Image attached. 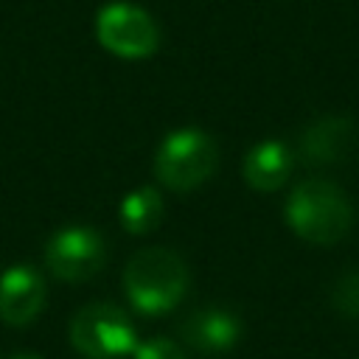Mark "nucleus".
<instances>
[{
	"label": "nucleus",
	"mask_w": 359,
	"mask_h": 359,
	"mask_svg": "<svg viewBox=\"0 0 359 359\" xmlns=\"http://www.w3.org/2000/svg\"><path fill=\"white\" fill-rule=\"evenodd\" d=\"M289 230L309 244H337L353 224V208L342 188L328 180L300 182L283 205Z\"/></svg>",
	"instance_id": "2"
},
{
	"label": "nucleus",
	"mask_w": 359,
	"mask_h": 359,
	"mask_svg": "<svg viewBox=\"0 0 359 359\" xmlns=\"http://www.w3.org/2000/svg\"><path fill=\"white\" fill-rule=\"evenodd\" d=\"M107 261V244L98 230L70 224L56 230L45 244V264L53 278L67 283L90 280Z\"/></svg>",
	"instance_id": "6"
},
{
	"label": "nucleus",
	"mask_w": 359,
	"mask_h": 359,
	"mask_svg": "<svg viewBox=\"0 0 359 359\" xmlns=\"http://www.w3.org/2000/svg\"><path fill=\"white\" fill-rule=\"evenodd\" d=\"M163 219V196L157 188L143 185L135 188L132 194L123 196L121 202V224L132 236H146L151 233Z\"/></svg>",
	"instance_id": "11"
},
{
	"label": "nucleus",
	"mask_w": 359,
	"mask_h": 359,
	"mask_svg": "<svg viewBox=\"0 0 359 359\" xmlns=\"http://www.w3.org/2000/svg\"><path fill=\"white\" fill-rule=\"evenodd\" d=\"M132 356L135 359H185L182 348L174 339H165V337H154V339L137 342Z\"/></svg>",
	"instance_id": "13"
},
{
	"label": "nucleus",
	"mask_w": 359,
	"mask_h": 359,
	"mask_svg": "<svg viewBox=\"0 0 359 359\" xmlns=\"http://www.w3.org/2000/svg\"><path fill=\"white\" fill-rule=\"evenodd\" d=\"M95 36L101 48L121 59H146L160 45V31L151 14L135 3H107L95 17Z\"/></svg>",
	"instance_id": "5"
},
{
	"label": "nucleus",
	"mask_w": 359,
	"mask_h": 359,
	"mask_svg": "<svg viewBox=\"0 0 359 359\" xmlns=\"http://www.w3.org/2000/svg\"><path fill=\"white\" fill-rule=\"evenodd\" d=\"M353 143V121L328 115L309 123L300 135V157L309 165H328L345 157Z\"/></svg>",
	"instance_id": "9"
},
{
	"label": "nucleus",
	"mask_w": 359,
	"mask_h": 359,
	"mask_svg": "<svg viewBox=\"0 0 359 359\" xmlns=\"http://www.w3.org/2000/svg\"><path fill=\"white\" fill-rule=\"evenodd\" d=\"M185 261L165 247L137 250L123 269V292L135 311L146 317L168 314L188 292Z\"/></svg>",
	"instance_id": "1"
},
{
	"label": "nucleus",
	"mask_w": 359,
	"mask_h": 359,
	"mask_svg": "<svg viewBox=\"0 0 359 359\" xmlns=\"http://www.w3.org/2000/svg\"><path fill=\"white\" fill-rule=\"evenodd\" d=\"M182 339L185 345H191L194 351L205 356H219V353L233 351L236 342L241 339V320L227 309L205 306L185 317Z\"/></svg>",
	"instance_id": "8"
},
{
	"label": "nucleus",
	"mask_w": 359,
	"mask_h": 359,
	"mask_svg": "<svg viewBox=\"0 0 359 359\" xmlns=\"http://www.w3.org/2000/svg\"><path fill=\"white\" fill-rule=\"evenodd\" d=\"M331 306L342 317H359V269H348L337 278L331 292Z\"/></svg>",
	"instance_id": "12"
},
{
	"label": "nucleus",
	"mask_w": 359,
	"mask_h": 359,
	"mask_svg": "<svg viewBox=\"0 0 359 359\" xmlns=\"http://www.w3.org/2000/svg\"><path fill=\"white\" fill-rule=\"evenodd\" d=\"M45 306V280L34 266L17 264L0 278V320L8 325H28Z\"/></svg>",
	"instance_id": "7"
},
{
	"label": "nucleus",
	"mask_w": 359,
	"mask_h": 359,
	"mask_svg": "<svg viewBox=\"0 0 359 359\" xmlns=\"http://www.w3.org/2000/svg\"><path fill=\"white\" fill-rule=\"evenodd\" d=\"M219 165V149L202 129H177L163 137L154 154V174L171 191H194L213 177Z\"/></svg>",
	"instance_id": "3"
},
{
	"label": "nucleus",
	"mask_w": 359,
	"mask_h": 359,
	"mask_svg": "<svg viewBox=\"0 0 359 359\" xmlns=\"http://www.w3.org/2000/svg\"><path fill=\"white\" fill-rule=\"evenodd\" d=\"M70 345L87 359H121L135 353L132 320L112 303H90L70 320Z\"/></svg>",
	"instance_id": "4"
},
{
	"label": "nucleus",
	"mask_w": 359,
	"mask_h": 359,
	"mask_svg": "<svg viewBox=\"0 0 359 359\" xmlns=\"http://www.w3.org/2000/svg\"><path fill=\"white\" fill-rule=\"evenodd\" d=\"M292 149L283 140H261L250 146V151L241 160L244 182L261 194L278 191L292 174Z\"/></svg>",
	"instance_id": "10"
},
{
	"label": "nucleus",
	"mask_w": 359,
	"mask_h": 359,
	"mask_svg": "<svg viewBox=\"0 0 359 359\" xmlns=\"http://www.w3.org/2000/svg\"><path fill=\"white\" fill-rule=\"evenodd\" d=\"M11 359H42V356H36V353H17V356H11Z\"/></svg>",
	"instance_id": "14"
}]
</instances>
